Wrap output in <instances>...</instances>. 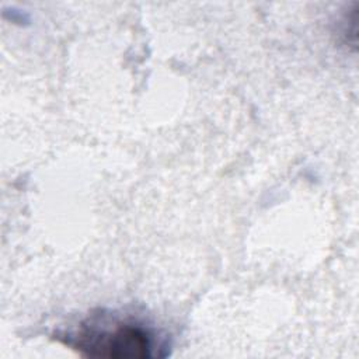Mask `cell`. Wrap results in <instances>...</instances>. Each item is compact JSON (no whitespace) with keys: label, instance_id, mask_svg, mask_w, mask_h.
I'll return each mask as SVG.
<instances>
[{"label":"cell","instance_id":"6da1fadb","mask_svg":"<svg viewBox=\"0 0 359 359\" xmlns=\"http://www.w3.org/2000/svg\"><path fill=\"white\" fill-rule=\"evenodd\" d=\"M59 338L86 356L116 359L167 356L163 352L167 345L151 325L105 310L91 313L74 330Z\"/></svg>","mask_w":359,"mask_h":359}]
</instances>
